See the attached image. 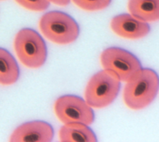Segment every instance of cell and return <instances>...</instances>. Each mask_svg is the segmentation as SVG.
<instances>
[{
  "instance_id": "7a4b0ae2",
  "label": "cell",
  "mask_w": 159,
  "mask_h": 142,
  "mask_svg": "<svg viewBox=\"0 0 159 142\" xmlns=\"http://www.w3.org/2000/svg\"><path fill=\"white\" fill-rule=\"evenodd\" d=\"M39 28L44 36L58 45L73 43L79 36V26L73 17L61 11H50L42 16Z\"/></svg>"
},
{
  "instance_id": "6da1fadb",
  "label": "cell",
  "mask_w": 159,
  "mask_h": 142,
  "mask_svg": "<svg viewBox=\"0 0 159 142\" xmlns=\"http://www.w3.org/2000/svg\"><path fill=\"white\" fill-rule=\"evenodd\" d=\"M158 92V76L151 69H140L126 81L124 101L131 109L139 110L149 106Z\"/></svg>"
},
{
  "instance_id": "5bb4252c",
  "label": "cell",
  "mask_w": 159,
  "mask_h": 142,
  "mask_svg": "<svg viewBox=\"0 0 159 142\" xmlns=\"http://www.w3.org/2000/svg\"><path fill=\"white\" fill-rule=\"evenodd\" d=\"M48 1L57 6H67L71 0H48Z\"/></svg>"
},
{
  "instance_id": "9a60e30c",
  "label": "cell",
  "mask_w": 159,
  "mask_h": 142,
  "mask_svg": "<svg viewBox=\"0 0 159 142\" xmlns=\"http://www.w3.org/2000/svg\"><path fill=\"white\" fill-rule=\"evenodd\" d=\"M0 1H1V0H0Z\"/></svg>"
},
{
  "instance_id": "8992f818",
  "label": "cell",
  "mask_w": 159,
  "mask_h": 142,
  "mask_svg": "<svg viewBox=\"0 0 159 142\" xmlns=\"http://www.w3.org/2000/svg\"><path fill=\"white\" fill-rule=\"evenodd\" d=\"M54 108L57 117L65 124L78 122L89 126L95 120L92 107L86 100L75 95H65L58 97Z\"/></svg>"
},
{
  "instance_id": "52a82bcc",
  "label": "cell",
  "mask_w": 159,
  "mask_h": 142,
  "mask_svg": "<svg viewBox=\"0 0 159 142\" xmlns=\"http://www.w3.org/2000/svg\"><path fill=\"white\" fill-rule=\"evenodd\" d=\"M112 31L117 36L127 39H139L148 35L150 26L147 22L137 19L130 14H121L112 18Z\"/></svg>"
},
{
  "instance_id": "5b68a950",
  "label": "cell",
  "mask_w": 159,
  "mask_h": 142,
  "mask_svg": "<svg viewBox=\"0 0 159 142\" xmlns=\"http://www.w3.org/2000/svg\"><path fill=\"white\" fill-rule=\"evenodd\" d=\"M100 61L104 69L113 71L123 82H126L136 71L142 69L139 59L121 47L106 48L101 53Z\"/></svg>"
},
{
  "instance_id": "7c38bea8",
  "label": "cell",
  "mask_w": 159,
  "mask_h": 142,
  "mask_svg": "<svg viewBox=\"0 0 159 142\" xmlns=\"http://www.w3.org/2000/svg\"><path fill=\"white\" fill-rule=\"evenodd\" d=\"M75 5L86 11H99L107 8L111 0H72Z\"/></svg>"
},
{
  "instance_id": "3957f363",
  "label": "cell",
  "mask_w": 159,
  "mask_h": 142,
  "mask_svg": "<svg viewBox=\"0 0 159 142\" xmlns=\"http://www.w3.org/2000/svg\"><path fill=\"white\" fill-rule=\"evenodd\" d=\"M121 81L110 70L103 69L95 74L87 83L85 90L86 102L96 108L109 106L119 93Z\"/></svg>"
},
{
  "instance_id": "277c9868",
  "label": "cell",
  "mask_w": 159,
  "mask_h": 142,
  "mask_svg": "<svg viewBox=\"0 0 159 142\" xmlns=\"http://www.w3.org/2000/svg\"><path fill=\"white\" fill-rule=\"evenodd\" d=\"M14 47L18 59L29 69L41 68L48 58V48L43 37L31 28H23L17 32Z\"/></svg>"
},
{
  "instance_id": "9c48e42d",
  "label": "cell",
  "mask_w": 159,
  "mask_h": 142,
  "mask_svg": "<svg viewBox=\"0 0 159 142\" xmlns=\"http://www.w3.org/2000/svg\"><path fill=\"white\" fill-rule=\"evenodd\" d=\"M59 140L63 142L98 140L93 130L86 124L78 122L66 123L59 130Z\"/></svg>"
},
{
  "instance_id": "8fae6325",
  "label": "cell",
  "mask_w": 159,
  "mask_h": 142,
  "mask_svg": "<svg viewBox=\"0 0 159 142\" xmlns=\"http://www.w3.org/2000/svg\"><path fill=\"white\" fill-rule=\"evenodd\" d=\"M19 75V67L12 54L0 47V84L13 85L18 80Z\"/></svg>"
},
{
  "instance_id": "30bf717a",
  "label": "cell",
  "mask_w": 159,
  "mask_h": 142,
  "mask_svg": "<svg viewBox=\"0 0 159 142\" xmlns=\"http://www.w3.org/2000/svg\"><path fill=\"white\" fill-rule=\"evenodd\" d=\"M130 15L145 22H154L159 17V0H128Z\"/></svg>"
},
{
  "instance_id": "4fadbf2b",
  "label": "cell",
  "mask_w": 159,
  "mask_h": 142,
  "mask_svg": "<svg viewBox=\"0 0 159 142\" xmlns=\"http://www.w3.org/2000/svg\"><path fill=\"white\" fill-rule=\"evenodd\" d=\"M19 6L30 11H44L50 5L48 0H15Z\"/></svg>"
},
{
  "instance_id": "ba28073f",
  "label": "cell",
  "mask_w": 159,
  "mask_h": 142,
  "mask_svg": "<svg viewBox=\"0 0 159 142\" xmlns=\"http://www.w3.org/2000/svg\"><path fill=\"white\" fill-rule=\"evenodd\" d=\"M54 138L53 127L45 121L35 120L18 126L10 136V141L48 142Z\"/></svg>"
}]
</instances>
